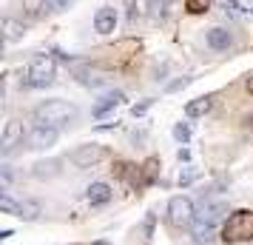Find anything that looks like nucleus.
<instances>
[{"instance_id":"9d476101","label":"nucleus","mask_w":253,"mask_h":245,"mask_svg":"<svg viewBox=\"0 0 253 245\" xmlns=\"http://www.w3.org/2000/svg\"><path fill=\"white\" fill-rule=\"evenodd\" d=\"M205 43L213 49V51H228V49L233 46V35H230L228 29H222V26H213V29H208Z\"/></svg>"},{"instance_id":"20e7f679","label":"nucleus","mask_w":253,"mask_h":245,"mask_svg":"<svg viewBox=\"0 0 253 245\" xmlns=\"http://www.w3.org/2000/svg\"><path fill=\"white\" fill-rule=\"evenodd\" d=\"M168 220H171V225H176V228L194 225V220H196L194 199L185 197V194H179V197H171V202H168Z\"/></svg>"},{"instance_id":"1a4fd4ad","label":"nucleus","mask_w":253,"mask_h":245,"mask_svg":"<svg viewBox=\"0 0 253 245\" xmlns=\"http://www.w3.org/2000/svg\"><path fill=\"white\" fill-rule=\"evenodd\" d=\"M117 29V9L111 6H100L97 14H94V32H100V35H111Z\"/></svg>"},{"instance_id":"ddd939ff","label":"nucleus","mask_w":253,"mask_h":245,"mask_svg":"<svg viewBox=\"0 0 253 245\" xmlns=\"http://www.w3.org/2000/svg\"><path fill=\"white\" fill-rule=\"evenodd\" d=\"M151 3H154V0H126L128 23H137V20H142V17L151 12Z\"/></svg>"},{"instance_id":"5701e85b","label":"nucleus","mask_w":253,"mask_h":245,"mask_svg":"<svg viewBox=\"0 0 253 245\" xmlns=\"http://www.w3.org/2000/svg\"><path fill=\"white\" fill-rule=\"evenodd\" d=\"M151 103H154V100H145V103H139V105H134V108H131V114H134V117H139V114H145V111H148V108H151Z\"/></svg>"},{"instance_id":"7ed1b4c3","label":"nucleus","mask_w":253,"mask_h":245,"mask_svg":"<svg viewBox=\"0 0 253 245\" xmlns=\"http://www.w3.org/2000/svg\"><path fill=\"white\" fill-rule=\"evenodd\" d=\"M54 71H57V63L48 54H37L29 69H26V86L29 89H43V86H51L54 83Z\"/></svg>"},{"instance_id":"f03ea898","label":"nucleus","mask_w":253,"mask_h":245,"mask_svg":"<svg viewBox=\"0 0 253 245\" xmlns=\"http://www.w3.org/2000/svg\"><path fill=\"white\" fill-rule=\"evenodd\" d=\"M222 240L228 243H245V240H253V211L239 208L225 217V225H222Z\"/></svg>"},{"instance_id":"9b49d317","label":"nucleus","mask_w":253,"mask_h":245,"mask_svg":"<svg viewBox=\"0 0 253 245\" xmlns=\"http://www.w3.org/2000/svg\"><path fill=\"white\" fill-rule=\"evenodd\" d=\"M222 217H228V205H225V202H205V205H202V211L196 214V222L216 225Z\"/></svg>"},{"instance_id":"aec40b11","label":"nucleus","mask_w":253,"mask_h":245,"mask_svg":"<svg viewBox=\"0 0 253 245\" xmlns=\"http://www.w3.org/2000/svg\"><path fill=\"white\" fill-rule=\"evenodd\" d=\"M208 6H211V0H185V9H188L191 14L208 12Z\"/></svg>"},{"instance_id":"f8f14e48","label":"nucleus","mask_w":253,"mask_h":245,"mask_svg":"<svg viewBox=\"0 0 253 245\" xmlns=\"http://www.w3.org/2000/svg\"><path fill=\"white\" fill-rule=\"evenodd\" d=\"M85 197H88L91 205H108L111 197H114V191H111L108 183H91V186L85 188Z\"/></svg>"},{"instance_id":"393cba45","label":"nucleus","mask_w":253,"mask_h":245,"mask_svg":"<svg viewBox=\"0 0 253 245\" xmlns=\"http://www.w3.org/2000/svg\"><path fill=\"white\" fill-rule=\"evenodd\" d=\"M194 180V171H185V174H179V186H188Z\"/></svg>"},{"instance_id":"a878e982","label":"nucleus","mask_w":253,"mask_h":245,"mask_svg":"<svg viewBox=\"0 0 253 245\" xmlns=\"http://www.w3.org/2000/svg\"><path fill=\"white\" fill-rule=\"evenodd\" d=\"M245 89H248V92L253 94V71H251V74H248V80H245Z\"/></svg>"},{"instance_id":"6ab92c4d","label":"nucleus","mask_w":253,"mask_h":245,"mask_svg":"<svg viewBox=\"0 0 253 245\" xmlns=\"http://www.w3.org/2000/svg\"><path fill=\"white\" fill-rule=\"evenodd\" d=\"M57 160H51V163H35V168H32V174L37 177V180H43V177H54L57 174Z\"/></svg>"},{"instance_id":"423d86ee","label":"nucleus","mask_w":253,"mask_h":245,"mask_svg":"<svg viewBox=\"0 0 253 245\" xmlns=\"http://www.w3.org/2000/svg\"><path fill=\"white\" fill-rule=\"evenodd\" d=\"M103 157H105L103 146H97V143H85V146H80V148H74V151H71L69 160L77 165V168H91V165H97Z\"/></svg>"},{"instance_id":"a211bd4d","label":"nucleus","mask_w":253,"mask_h":245,"mask_svg":"<svg viewBox=\"0 0 253 245\" xmlns=\"http://www.w3.org/2000/svg\"><path fill=\"white\" fill-rule=\"evenodd\" d=\"M222 12H225V17H230V20H242V17H245V6H242V3H236V0H225V3H222Z\"/></svg>"},{"instance_id":"f257e3e1","label":"nucleus","mask_w":253,"mask_h":245,"mask_svg":"<svg viewBox=\"0 0 253 245\" xmlns=\"http://www.w3.org/2000/svg\"><path fill=\"white\" fill-rule=\"evenodd\" d=\"M77 114H80V108L74 103H69V100H43L40 105H35V111H32V117H35L37 126H48V129H66V126H71L74 120H77Z\"/></svg>"},{"instance_id":"2eb2a0df","label":"nucleus","mask_w":253,"mask_h":245,"mask_svg":"<svg viewBox=\"0 0 253 245\" xmlns=\"http://www.w3.org/2000/svg\"><path fill=\"white\" fill-rule=\"evenodd\" d=\"M123 100H126V97H123V92H111V94H105L103 100L94 105V117H105L108 111H114L117 105L123 103Z\"/></svg>"},{"instance_id":"f3484780","label":"nucleus","mask_w":253,"mask_h":245,"mask_svg":"<svg viewBox=\"0 0 253 245\" xmlns=\"http://www.w3.org/2000/svg\"><path fill=\"white\" fill-rule=\"evenodd\" d=\"M194 243L196 245H213V225L196 222L194 225Z\"/></svg>"},{"instance_id":"bb28decb","label":"nucleus","mask_w":253,"mask_h":245,"mask_svg":"<svg viewBox=\"0 0 253 245\" xmlns=\"http://www.w3.org/2000/svg\"><path fill=\"white\" fill-rule=\"evenodd\" d=\"M91 245H108V243H105V240H97V243H91Z\"/></svg>"},{"instance_id":"4468645a","label":"nucleus","mask_w":253,"mask_h":245,"mask_svg":"<svg viewBox=\"0 0 253 245\" xmlns=\"http://www.w3.org/2000/svg\"><path fill=\"white\" fill-rule=\"evenodd\" d=\"M211 108H213V97L205 94V97H196V100H191V103L185 105V114L188 117H205Z\"/></svg>"},{"instance_id":"dca6fc26","label":"nucleus","mask_w":253,"mask_h":245,"mask_svg":"<svg viewBox=\"0 0 253 245\" xmlns=\"http://www.w3.org/2000/svg\"><path fill=\"white\" fill-rule=\"evenodd\" d=\"M3 35H6L9 43H17V40H23V35H26V23L14 20V17H6V20H3Z\"/></svg>"},{"instance_id":"cd10ccee","label":"nucleus","mask_w":253,"mask_h":245,"mask_svg":"<svg viewBox=\"0 0 253 245\" xmlns=\"http://www.w3.org/2000/svg\"><path fill=\"white\" fill-rule=\"evenodd\" d=\"M251 123H253V117H251Z\"/></svg>"},{"instance_id":"4be33fe9","label":"nucleus","mask_w":253,"mask_h":245,"mask_svg":"<svg viewBox=\"0 0 253 245\" xmlns=\"http://www.w3.org/2000/svg\"><path fill=\"white\" fill-rule=\"evenodd\" d=\"M69 6H74V0H48V9H51V14H54V12H66Z\"/></svg>"},{"instance_id":"412c9836","label":"nucleus","mask_w":253,"mask_h":245,"mask_svg":"<svg viewBox=\"0 0 253 245\" xmlns=\"http://www.w3.org/2000/svg\"><path fill=\"white\" fill-rule=\"evenodd\" d=\"M173 137L179 143H188L191 140V126H188V123H176V126H173Z\"/></svg>"},{"instance_id":"b1692460","label":"nucleus","mask_w":253,"mask_h":245,"mask_svg":"<svg viewBox=\"0 0 253 245\" xmlns=\"http://www.w3.org/2000/svg\"><path fill=\"white\" fill-rule=\"evenodd\" d=\"M185 86H188V77H182V80L171 83V86H168V92H176V89H185Z\"/></svg>"},{"instance_id":"39448f33","label":"nucleus","mask_w":253,"mask_h":245,"mask_svg":"<svg viewBox=\"0 0 253 245\" xmlns=\"http://www.w3.org/2000/svg\"><path fill=\"white\" fill-rule=\"evenodd\" d=\"M0 211L3 214H14V217H20V220H35L37 214H40V205L37 202H29V199H12L9 191H3L0 194Z\"/></svg>"},{"instance_id":"6e6552de","label":"nucleus","mask_w":253,"mask_h":245,"mask_svg":"<svg viewBox=\"0 0 253 245\" xmlns=\"http://www.w3.org/2000/svg\"><path fill=\"white\" fill-rule=\"evenodd\" d=\"M17 146H23V126L12 120V123H6V129H3V137H0V151L12 154Z\"/></svg>"},{"instance_id":"0eeeda50","label":"nucleus","mask_w":253,"mask_h":245,"mask_svg":"<svg viewBox=\"0 0 253 245\" xmlns=\"http://www.w3.org/2000/svg\"><path fill=\"white\" fill-rule=\"evenodd\" d=\"M57 137H60L57 129H48V126H35V129L29 131V148H37V151L51 148V146L57 143Z\"/></svg>"}]
</instances>
